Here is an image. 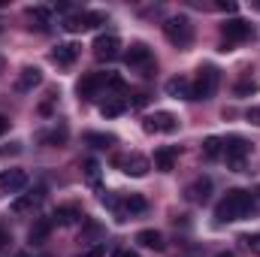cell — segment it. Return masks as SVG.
Instances as JSON below:
<instances>
[{"label":"cell","instance_id":"cell-1","mask_svg":"<svg viewBox=\"0 0 260 257\" xmlns=\"http://www.w3.org/2000/svg\"><path fill=\"white\" fill-rule=\"evenodd\" d=\"M254 209H257V200H254L251 191H227L224 200L215 206V218H218L221 224H230V221L248 218Z\"/></svg>","mask_w":260,"mask_h":257},{"label":"cell","instance_id":"cell-2","mask_svg":"<svg viewBox=\"0 0 260 257\" xmlns=\"http://www.w3.org/2000/svg\"><path fill=\"white\" fill-rule=\"evenodd\" d=\"M164 37L176 46V49H188L194 43V24L188 15H173L164 21Z\"/></svg>","mask_w":260,"mask_h":257},{"label":"cell","instance_id":"cell-3","mask_svg":"<svg viewBox=\"0 0 260 257\" xmlns=\"http://www.w3.org/2000/svg\"><path fill=\"white\" fill-rule=\"evenodd\" d=\"M251 154V145L242 139V136H227L224 139V160H227V167L230 170H236V173H242L245 170V157Z\"/></svg>","mask_w":260,"mask_h":257},{"label":"cell","instance_id":"cell-4","mask_svg":"<svg viewBox=\"0 0 260 257\" xmlns=\"http://www.w3.org/2000/svg\"><path fill=\"white\" fill-rule=\"evenodd\" d=\"M221 37H224L221 52H230L236 43L251 40V24H248L245 18H230V21H224V24H221Z\"/></svg>","mask_w":260,"mask_h":257},{"label":"cell","instance_id":"cell-5","mask_svg":"<svg viewBox=\"0 0 260 257\" xmlns=\"http://www.w3.org/2000/svg\"><path fill=\"white\" fill-rule=\"evenodd\" d=\"M218 82H221V73L215 67H200V76L191 85V100H209L218 91Z\"/></svg>","mask_w":260,"mask_h":257},{"label":"cell","instance_id":"cell-6","mask_svg":"<svg viewBox=\"0 0 260 257\" xmlns=\"http://www.w3.org/2000/svg\"><path fill=\"white\" fill-rule=\"evenodd\" d=\"M103 21H106L103 12H76V15L64 18V30L67 34H82V30H91V27H97Z\"/></svg>","mask_w":260,"mask_h":257},{"label":"cell","instance_id":"cell-7","mask_svg":"<svg viewBox=\"0 0 260 257\" xmlns=\"http://www.w3.org/2000/svg\"><path fill=\"white\" fill-rule=\"evenodd\" d=\"M91 49H94V58L97 61H115L118 58V49H121V40L115 34H100Z\"/></svg>","mask_w":260,"mask_h":257},{"label":"cell","instance_id":"cell-8","mask_svg":"<svg viewBox=\"0 0 260 257\" xmlns=\"http://www.w3.org/2000/svg\"><path fill=\"white\" fill-rule=\"evenodd\" d=\"M106 85H109V76H106V73H88V76L79 79L76 91H79L82 100H94V97L100 94V88H106Z\"/></svg>","mask_w":260,"mask_h":257},{"label":"cell","instance_id":"cell-9","mask_svg":"<svg viewBox=\"0 0 260 257\" xmlns=\"http://www.w3.org/2000/svg\"><path fill=\"white\" fill-rule=\"evenodd\" d=\"M142 127L148 130V133H173L179 124H176V115L173 112H154V115H148L142 121Z\"/></svg>","mask_w":260,"mask_h":257},{"label":"cell","instance_id":"cell-10","mask_svg":"<svg viewBox=\"0 0 260 257\" xmlns=\"http://www.w3.org/2000/svg\"><path fill=\"white\" fill-rule=\"evenodd\" d=\"M27 188V173L24 170H3L0 173V191L3 194H18Z\"/></svg>","mask_w":260,"mask_h":257},{"label":"cell","instance_id":"cell-11","mask_svg":"<svg viewBox=\"0 0 260 257\" xmlns=\"http://www.w3.org/2000/svg\"><path fill=\"white\" fill-rule=\"evenodd\" d=\"M115 167H124V173L133 176V179H142L148 170H151V164H148V157H142V154H130V157H115Z\"/></svg>","mask_w":260,"mask_h":257},{"label":"cell","instance_id":"cell-12","mask_svg":"<svg viewBox=\"0 0 260 257\" xmlns=\"http://www.w3.org/2000/svg\"><path fill=\"white\" fill-rule=\"evenodd\" d=\"M43 82V70L40 67H24L21 73H18V82H15V91H34L37 85Z\"/></svg>","mask_w":260,"mask_h":257},{"label":"cell","instance_id":"cell-13","mask_svg":"<svg viewBox=\"0 0 260 257\" xmlns=\"http://www.w3.org/2000/svg\"><path fill=\"white\" fill-rule=\"evenodd\" d=\"M124 61H127V67H145V70H151V52H148L145 43H133L130 52L124 55Z\"/></svg>","mask_w":260,"mask_h":257},{"label":"cell","instance_id":"cell-14","mask_svg":"<svg viewBox=\"0 0 260 257\" xmlns=\"http://www.w3.org/2000/svg\"><path fill=\"white\" fill-rule=\"evenodd\" d=\"M40 203H43V191L21 194V197H15V200H12V212H15V215H27V212H34Z\"/></svg>","mask_w":260,"mask_h":257},{"label":"cell","instance_id":"cell-15","mask_svg":"<svg viewBox=\"0 0 260 257\" xmlns=\"http://www.w3.org/2000/svg\"><path fill=\"white\" fill-rule=\"evenodd\" d=\"M76 221H85V215H82V209H79V206H61V209H55V212H52V224L70 227V224H76Z\"/></svg>","mask_w":260,"mask_h":257},{"label":"cell","instance_id":"cell-16","mask_svg":"<svg viewBox=\"0 0 260 257\" xmlns=\"http://www.w3.org/2000/svg\"><path fill=\"white\" fill-rule=\"evenodd\" d=\"M79 49H82V46H76V43H61V46H55L52 61H55L58 67H70L76 58H79Z\"/></svg>","mask_w":260,"mask_h":257},{"label":"cell","instance_id":"cell-17","mask_svg":"<svg viewBox=\"0 0 260 257\" xmlns=\"http://www.w3.org/2000/svg\"><path fill=\"white\" fill-rule=\"evenodd\" d=\"M176 160H179V148L176 145H164V148L154 151V167L164 170V173H170L176 167Z\"/></svg>","mask_w":260,"mask_h":257},{"label":"cell","instance_id":"cell-18","mask_svg":"<svg viewBox=\"0 0 260 257\" xmlns=\"http://www.w3.org/2000/svg\"><path fill=\"white\" fill-rule=\"evenodd\" d=\"M52 218H37L34 221V227H30V233H27V239H30V245H40V242H46L49 239V233H52Z\"/></svg>","mask_w":260,"mask_h":257},{"label":"cell","instance_id":"cell-19","mask_svg":"<svg viewBox=\"0 0 260 257\" xmlns=\"http://www.w3.org/2000/svg\"><path fill=\"white\" fill-rule=\"evenodd\" d=\"M167 94L170 97H182V100H191V82L185 79V76H173L170 82H167Z\"/></svg>","mask_w":260,"mask_h":257},{"label":"cell","instance_id":"cell-20","mask_svg":"<svg viewBox=\"0 0 260 257\" xmlns=\"http://www.w3.org/2000/svg\"><path fill=\"white\" fill-rule=\"evenodd\" d=\"M136 242L145 245V248H154V251H164V236L157 230H139L136 233Z\"/></svg>","mask_w":260,"mask_h":257},{"label":"cell","instance_id":"cell-21","mask_svg":"<svg viewBox=\"0 0 260 257\" xmlns=\"http://www.w3.org/2000/svg\"><path fill=\"white\" fill-rule=\"evenodd\" d=\"M124 109H127V103H124V100H118V97H109V100H103V103H100V115H103V118H118Z\"/></svg>","mask_w":260,"mask_h":257},{"label":"cell","instance_id":"cell-22","mask_svg":"<svg viewBox=\"0 0 260 257\" xmlns=\"http://www.w3.org/2000/svg\"><path fill=\"white\" fill-rule=\"evenodd\" d=\"M224 154V139L221 136H209L206 142H203V157L206 160H215V157H221Z\"/></svg>","mask_w":260,"mask_h":257},{"label":"cell","instance_id":"cell-23","mask_svg":"<svg viewBox=\"0 0 260 257\" xmlns=\"http://www.w3.org/2000/svg\"><path fill=\"white\" fill-rule=\"evenodd\" d=\"M209 191H212V182H209V179H197L194 185L188 188V197H191L194 203H206V200H209Z\"/></svg>","mask_w":260,"mask_h":257},{"label":"cell","instance_id":"cell-24","mask_svg":"<svg viewBox=\"0 0 260 257\" xmlns=\"http://www.w3.org/2000/svg\"><path fill=\"white\" fill-rule=\"evenodd\" d=\"M27 18L34 21L30 27H37V30H49V9H43V6H30V9H27Z\"/></svg>","mask_w":260,"mask_h":257},{"label":"cell","instance_id":"cell-25","mask_svg":"<svg viewBox=\"0 0 260 257\" xmlns=\"http://www.w3.org/2000/svg\"><path fill=\"white\" fill-rule=\"evenodd\" d=\"M145 209H148L145 197H139V194H127V197H124V212H127V218L130 215H142Z\"/></svg>","mask_w":260,"mask_h":257},{"label":"cell","instance_id":"cell-26","mask_svg":"<svg viewBox=\"0 0 260 257\" xmlns=\"http://www.w3.org/2000/svg\"><path fill=\"white\" fill-rule=\"evenodd\" d=\"M82 173H85V179H88L91 188H100V164H97L94 157H88V160L82 164Z\"/></svg>","mask_w":260,"mask_h":257},{"label":"cell","instance_id":"cell-27","mask_svg":"<svg viewBox=\"0 0 260 257\" xmlns=\"http://www.w3.org/2000/svg\"><path fill=\"white\" fill-rule=\"evenodd\" d=\"M85 142L88 145H97V148H106V145L115 142V136H109V133H85Z\"/></svg>","mask_w":260,"mask_h":257},{"label":"cell","instance_id":"cell-28","mask_svg":"<svg viewBox=\"0 0 260 257\" xmlns=\"http://www.w3.org/2000/svg\"><path fill=\"white\" fill-rule=\"evenodd\" d=\"M251 94H257V82H254V79L236 82V97H251Z\"/></svg>","mask_w":260,"mask_h":257},{"label":"cell","instance_id":"cell-29","mask_svg":"<svg viewBox=\"0 0 260 257\" xmlns=\"http://www.w3.org/2000/svg\"><path fill=\"white\" fill-rule=\"evenodd\" d=\"M67 139V130L64 127H58V130H49V133H43V142L46 145H61Z\"/></svg>","mask_w":260,"mask_h":257},{"label":"cell","instance_id":"cell-30","mask_svg":"<svg viewBox=\"0 0 260 257\" xmlns=\"http://www.w3.org/2000/svg\"><path fill=\"white\" fill-rule=\"evenodd\" d=\"M242 242H245V245H248V248H251L254 254H260V233H257V236H245Z\"/></svg>","mask_w":260,"mask_h":257},{"label":"cell","instance_id":"cell-31","mask_svg":"<svg viewBox=\"0 0 260 257\" xmlns=\"http://www.w3.org/2000/svg\"><path fill=\"white\" fill-rule=\"evenodd\" d=\"M218 9H221V12H236V9H239V3H233V0H221V3H218Z\"/></svg>","mask_w":260,"mask_h":257},{"label":"cell","instance_id":"cell-32","mask_svg":"<svg viewBox=\"0 0 260 257\" xmlns=\"http://www.w3.org/2000/svg\"><path fill=\"white\" fill-rule=\"evenodd\" d=\"M145 103H148V94H136V97L130 100V106H133V109H142Z\"/></svg>","mask_w":260,"mask_h":257},{"label":"cell","instance_id":"cell-33","mask_svg":"<svg viewBox=\"0 0 260 257\" xmlns=\"http://www.w3.org/2000/svg\"><path fill=\"white\" fill-rule=\"evenodd\" d=\"M103 254H106V248L103 245H94V248H88L85 254H79V257H103Z\"/></svg>","mask_w":260,"mask_h":257},{"label":"cell","instance_id":"cell-34","mask_svg":"<svg viewBox=\"0 0 260 257\" xmlns=\"http://www.w3.org/2000/svg\"><path fill=\"white\" fill-rule=\"evenodd\" d=\"M9 242H12V236H9V230H6V227H0V248H6Z\"/></svg>","mask_w":260,"mask_h":257},{"label":"cell","instance_id":"cell-35","mask_svg":"<svg viewBox=\"0 0 260 257\" xmlns=\"http://www.w3.org/2000/svg\"><path fill=\"white\" fill-rule=\"evenodd\" d=\"M248 121H251V124H260V109H257V106H254V109H248Z\"/></svg>","mask_w":260,"mask_h":257},{"label":"cell","instance_id":"cell-36","mask_svg":"<svg viewBox=\"0 0 260 257\" xmlns=\"http://www.w3.org/2000/svg\"><path fill=\"white\" fill-rule=\"evenodd\" d=\"M6 130H9V118H6V115H3V112H0V136H3V133H6Z\"/></svg>","mask_w":260,"mask_h":257},{"label":"cell","instance_id":"cell-37","mask_svg":"<svg viewBox=\"0 0 260 257\" xmlns=\"http://www.w3.org/2000/svg\"><path fill=\"white\" fill-rule=\"evenodd\" d=\"M115 257H139L136 251H115Z\"/></svg>","mask_w":260,"mask_h":257},{"label":"cell","instance_id":"cell-38","mask_svg":"<svg viewBox=\"0 0 260 257\" xmlns=\"http://www.w3.org/2000/svg\"><path fill=\"white\" fill-rule=\"evenodd\" d=\"M15 257H37V254H27V251H21V254H15Z\"/></svg>","mask_w":260,"mask_h":257},{"label":"cell","instance_id":"cell-39","mask_svg":"<svg viewBox=\"0 0 260 257\" xmlns=\"http://www.w3.org/2000/svg\"><path fill=\"white\" fill-rule=\"evenodd\" d=\"M218 257H233V254H230V251H221V254H218Z\"/></svg>","mask_w":260,"mask_h":257},{"label":"cell","instance_id":"cell-40","mask_svg":"<svg viewBox=\"0 0 260 257\" xmlns=\"http://www.w3.org/2000/svg\"><path fill=\"white\" fill-rule=\"evenodd\" d=\"M3 64H6V61H3V55H0V73H3Z\"/></svg>","mask_w":260,"mask_h":257}]
</instances>
